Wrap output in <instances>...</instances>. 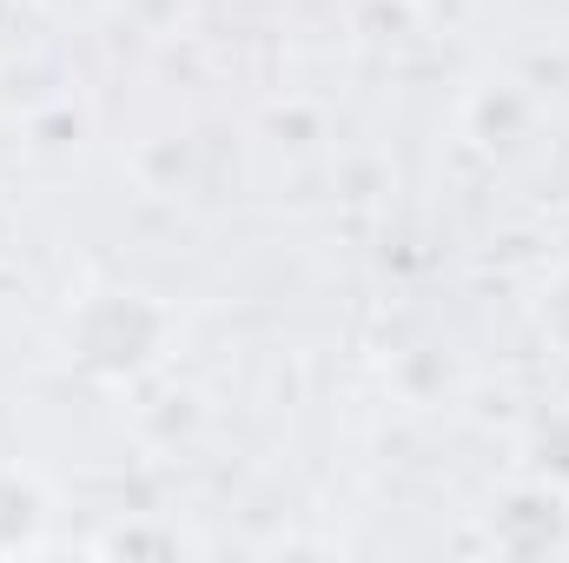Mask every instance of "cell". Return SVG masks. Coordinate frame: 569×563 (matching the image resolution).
<instances>
[{
	"instance_id": "1",
	"label": "cell",
	"mask_w": 569,
	"mask_h": 563,
	"mask_svg": "<svg viewBox=\"0 0 569 563\" xmlns=\"http://www.w3.org/2000/svg\"><path fill=\"white\" fill-rule=\"evenodd\" d=\"M563 312H569V279L557 285V298H550V318H563Z\"/></svg>"
}]
</instances>
